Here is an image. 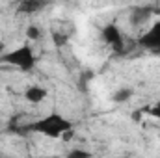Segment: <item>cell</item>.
Segmentation results:
<instances>
[{
  "label": "cell",
  "instance_id": "cell-10",
  "mask_svg": "<svg viewBox=\"0 0 160 158\" xmlns=\"http://www.w3.org/2000/svg\"><path fill=\"white\" fill-rule=\"evenodd\" d=\"M67 158H91V155L84 149H73L67 153Z\"/></svg>",
  "mask_w": 160,
  "mask_h": 158
},
{
  "label": "cell",
  "instance_id": "cell-15",
  "mask_svg": "<svg viewBox=\"0 0 160 158\" xmlns=\"http://www.w3.org/2000/svg\"><path fill=\"white\" fill-rule=\"evenodd\" d=\"M0 158H6V156H0Z\"/></svg>",
  "mask_w": 160,
  "mask_h": 158
},
{
  "label": "cell",
  "instance_id": "cell-4",
  "mask_svg": "<svg viewBox=\"0 0 160 158\" xmlns=\"http://www.w3.org/2000/svg\"><path fill=\"white\" fill-rule=\"evenodd\" d=\"M102 37H104V41H106L108 45H112L116 50H121L123 36H121L119 28H118L116 24H108V26H104V30H102Z\"/></svg>",
  "mask_w": 160,
  "mask_h": 158
},
{
  "label": "cell",
  "instance_id": "cell-5",
  "mask_svg": "<svg viewBox=\"0 0 160 158\" xmlns=\"http://www.w3.org/2000/svg\"><path fill=\"white\" fill-rule=\"evenodd\" d=\"M149 17H151V7H138L132 11L130 22H132V26H142Z\"/></svg>",
  "mask_w": 160,
  "mask_h": 158
},
{
  "label": "cell",
  "instance_id": "cell-7",
  "mask_svg": "<svg viewBox=\"0 0 160 158\" xmlns=\"http://www.w3.org/2000/svg\"><path fill=\"white\" fill-rule=\"evenodd\" d=\"M132 97V89L130 87H119L116 93H114V102H127L128 99Z\"/></svg>",
  "mask_w": 160,
  "mask_h": 158
},
{
  "label": "cell",
  "instance_id": "cell-1",
  "mask_svg": "<svg viewBox=\"0 0 160 158\" xmlns=\"http://www.w3.org/2000/svg\"><path fill=\"white\" fill-rule=\"evenodd\" d=\"M71 128V123L65 117L58 116V114H52V116H47V117L39 119L36 123H32L28 126V130H34V132H39L43 136H48V138H58L62 136L63 132H67Z\"/></svg>",
  "mask_w": 160,
  "mask_h": 158
},
{
  "label": "cell",
  "instance_id": "cell-3",
  "mask_svg": "<svg viewBox=\"0 0 160 158\" xmlns=\"http://www.w3.org/2000/svg\"><path fill=\"white\" fill-rule=\"evenodd\" d=\"M138 45L143 47V48H149V50H160V21L155 22L140 39Z\"/></svg>",
  "mask_w": 160,
  "mask_h": 158
},
{
  "label": "cell",
  "instance_id": "cell-9",
  "mask_svg": "<svg viewBox=\"0 0 160 158\" xmlns=\"http://www.w3.org/2000/svg\"><path fill=\"white\" fill-rule=\"evenodd\" d=\"M26 36H28V39H32V41H36V39H39L41 37V28L39 26H28V30H26Z\"/></svg>",
  "mask_w": 160,
  "mask_h": 158
},
{
  "label": "cell",
  "instance_id": "cell-2",
  "mask_svg": "<svg viewBox=\"0 0 160 158\" xmlns=\"http://www.w3.org/2000/svg\"><path fill=\"white\" fill-rule=\"evenodd\" d=\"M2 62L11 63V65L22 69V71H30V69H34V65H36L34 52H32V48H30L28 45H22V47H19V48H15V50H11V52L4 54V56H2Z\"/></svg>",
  "mask_w": 160,
  "mask_h": 158
},
{
  "label": "cell",
  "instance_id": "cell-14",
  "mask_svg": "<svg viewBox=\"0 0 160 158\" xmlns=\"http://www.w3.org/2000/svg\"><path fill=\"white\" fill-rule=\"evenodd\" d=\"M132 119H134V121H140V119H142V112H134V114H132Z\"/></svg>",
  "mask_w": 160,
  "mask_h": 158
},
{
  "label": "cell",
  "instance_id": "cell-6",
  "mask_svg": "<svg viewBox=\"0 0 160 158\" xmlns=\"http://www.w3.org/2000/svg\"><path fill=\"white\" fill-rule=\"evenodd\" d=\"M24 97L30 101V102H34V104H38L41 102L45 97H47V91L41 87V86H30L28 89H26V93H24Z\"/></svg>",
  "mask_w": 160,
  "mask_h": 158
},
{
  "label": "cell",
  "instance_id": "cell-12",
  "mask_svg": "<svg viewBox=\"0 0 160 158\" xmlns=\"http://www.w3.org/2000/svg\"><path fill=\"white\" fill-rule=\"evenodd\" d=\"M54 39H56V45H58V47H62V45L67 41V36H58V34H54Z\"/></svg>",
  "mask_w": 160,
  "mask_h": 158
},
{
  "label": "cell",
  "instance_id": "cell-8",
  "mask_svg": "<svg viewBox=\"0 0 160 158\" xmlns=\"http://www.w3.org/2000/svg\"><path fill=\"white\" fill-rule=\"evenodd\" d=\"M43 7V4L39 2H22L21 6H19V11H24V13H32V11H38Z\"/></svg>",
  "mask_w": 160,
  "mask_h": 158
},
{
  "label": "cell",
  "instance_id": "cell-11",
  "mask_svg": "<svg viewBox=\"0 0 160 158\" xmlns=\"http://www.w3.org/2000/svg\"><path fill=\"white\" fill-rule=\"evenodd\" d=\"M147 112H149V114H151V116H153V117L160 119V102H157V104H155V106H153V108H149V110H147Z\"/></svg>",
  "mask_w": 160,
  "mask_h": 158
},
{
  "label": "cell",
  "instance_id": "cell-13",
  "mask_svg": "<svg viewBox=\"0 0 160 158\" xmlns=\"http://www.w3.org/2000/svg\"><path fill=\"white\" fill-rule=\"evenodd\" d=\"M73 134H75V132H73V128H69L67 132H63V134H62L63 141H69V140H73Z\"/></svg>",
  "mask_w": 160,
  "mask_h": 158
}]
</instances>
